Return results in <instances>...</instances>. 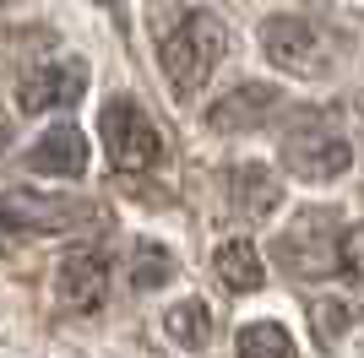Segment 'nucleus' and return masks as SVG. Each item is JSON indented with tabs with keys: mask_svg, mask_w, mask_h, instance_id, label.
<instances>
[{
	"mask_svg": "<svg viewBox=\"0 0 364 358\" xmlns=\"http://www.w3.org/2000/svg\"><path fill=\"white\" fill-rule=\"evenodd\" d=\"M213 271L223 277L228 293H256L261 283H267V266H261V250L250 244V239H228L223 250L213 255Z\"/></svg>",
	"mask_w": 364,
	"mask_h": 358,
	"instance_id": "obj_11",
	"label": "nucleus"
},
{
	"mask_svg": "<svg viewBox=\"0 0 364 358\" xmlns=\"http://www.w3.org/2000/svg\"><path fill=\"white\" fill-rule=\"evenodd\" d=\"M223 22H218L213 11H185L174 28L158 38V65H164L168 87H174V98H201V87H207V76L218 71V60H223Z\"/></svg>",
	"mask_w": 364,
	"mask_h": 358,
	"instance_id": "obj_1",
	"label": "nucleus"
},
{
	"mask_svg": "<svg viewBox=\"0 0 364 358\" xmlns=\"http://www.w3.org/2000/svg\"><path fill=\"white\" fill-rule=\"evenodd\" d=\"M168 277H174V255L158 250L152 239H141L136 255H131V283L136 288H158V283H168Z\"/></svg>",
	"mask_w": 364,
	"mask_h": 358,
	"instance_id": "obj_15",
	"label": "nucleus"
},
{
	"mask_svg": "<svg viewBox=\"0 0 364 358\" xmlns=\"http://www.w3.org/2000/svg\"><path fill=\"white\" fill-rule=\"evenodd\" d=\"M28 168L33 174H49V179H82L87 174V136L76 131L71 119L49 125V131L28 147Z\"/></svg>",
	"mask_w": 364,
	"mask_h": 358,
	"instance_id": "obj_9",
	"label": "nucleus"
},
{
	"mask_svg": "<svg viewBox=\"0 0 364 358\" xmlns=\"http://www.w3.org/2000/svg\"><path fill=\"white\" fill-rule=\"evenodd\" d=\"M164 331H168V342H174V347L201 353V347L213 342V310H207L201 298H185V304H174V310L164 315Z\"/></svg>",
	"mask_w": 364,
	"mask_h": 358,
	"instance_id": "obj_13",
	"label": "nucleus"
},
{
	"mask_svg": "<svg viewBox=\"0 0 364 358\" xmlns=\"http://www.w3.org/2000/svg\"><path fill=\"white\" fill-rule=\"evenodd\" d=\"M0 217H6L11 234H65V228H76V223H92L98 212H92V207H71V201H60V195L11 190Z\"/></svg>",
	"mask_w": 364,
	"mask_h": 358,
	"instance_id": "obj_8",
	"label": "nucleus"
},
{
	"mask_svg": "<svg viewBox=\"0 0 364 358\" xmlns=\"http://www.w3.org/2000/svg\"><path fill=\"white\" fill-rule=\"evenodd\" d=\"M261 49L277 71L289 76H321L326 71V44H321V28L310 16H267L261 22Z\"/></svg>",
	"mask_w": 364,
	"mask_h": 358,
	"instance_id": "obj_5",
	"label": "nucleus"
},
{
	"mask_svg": "<svg viewBox=\"0 0 364 358\" xmlns=\"http://www.w3.org/2000/svg\"><path fill=\"white\" fill-rule=\"evenodd\" d=\"M348 163H353L348 136L332 131L326 114H299L289 125V136H283V168L310 179V185H326V179L348 174Z\"/></svg>",
	"mask_w": 364,
	"mask_h": 358,
	"instance_id": "obj_4",
	"label": "nucleus"
},
{
	"mask_svg": "<svg viewBox=\"0 0 364 358\" xmlns=\"http://www.w3.org/2000/svg\"><path fill=\"white\" fill-rule=\"evenodd\" d=\"M104 6H114V0H104Z\"/></svg>",
	"mask_w": 364,
	"mask_h": 358,
	"instance_id": "obj_18",
	"label": "nucleus"
},
{
	"mask_svg": "<svg viewBox=\"0 0 364 358\" xmlns=\"http://www.w3.org/2000/svg\"><path fill=\"white\" fill-rule=\"evenodd\" d=\"M277 104H283V92L267 87V82H245V87H234L223 98V104L207 109V125L213 131H256L261 119H272Z\"/></svg>",
	"mask_w": 364,
	"mask_h": 358,
	"instance_id": "obj_10",
	"label": "nucleus"
},
{
	"mask_svg": "<svg viewBox=\"0 0 364 358\" xmlns=\"http://www.w3.org/2000/svg\"><path fill=\"white\" fill-rule=\"evenodd\" d=\"M310 320H316V342H321V347H332L337 337L348 331L353 310L343 304V298H316V304H310Z\"/></svg>",
	"mask_w": 364,
	"mask_h": 358,
	"instance_id": "obj_16",
	"label": "nucleus"
},
{
	"mask_svg": "<svg viewBox=\"0 0 364 358\" xmlns=\"http://www.w3.org/2000/svg\"><path fill=\"white\" fill-rule=\"evenodd\" d=\"M234 347H240L245 358H294V337L277 320H250V326L234 337Z\"/></svg>",
	"mask_w": 364,
	"mask_h": 358,
	"instance_id": "obj_14",
	"label": "nucleus"
},
{
	"mask_svg": "<svg viewBox=\"0 0 364 358\" xmlns=\"http://www.w3.org/2000/svg\"><path fill=\"white\" fill-rule=\"evenodd\" d=\"M0 136H6V125H0Z\"/></svg>",
	"mask_w": 364,
	"mask_h": 358,
	"instance_id": "obj_17",
	"label": "nucleus"
},
{
	"mask_svg": "<svg viewBox=\"0 0 364 358\" xmlns=\"http://www.w3.org/2000/svg\"><path fill=\"white\" fill-rule=\"evenodd\" d=\"M55 293H60V304L71 315H98L109 298V261L104 250H92V244H82V250H71L55 266Z\"/></svg>",
	"mask_w": 364,
	"mask_h": 358,
	"instance_id": "obj_7",
	"label": "nucleus"
},
{
	"mask_svg": "<svg viewBox=\"0 0 364 358\" xmlns=\"http://www.w3.org/2000/svg\"><path fill=\"white\" fill-rule=\"evenodd\" d=\"M228 185H234V207H240L250 223H261V217H267V212H277V201H283L272 168H261V163L234 168V174H228Z\"/></svg>",
	"mask_w": 364,
	"mask_h": 358,
	"instance_id": "obj_12",
	"label": "nucleus"
},
{
	"mask_svg": "<svg viewBox=\"0 0 364 358\" xmlns=\"http://www.w3.org/2000/svg\"><path fill=\"white\" fill-rule=\"evenodd\" d=\"M343 217L326 207H310L294 217L289 234H277L272 255H277V266L294 271V277H337L343 271Z\"/></svg>",
	"mask_w": 364,
	"mask_h": 358,
	"instance_id": "obj_2",
	"label": "nucleus"
},
{
	"mask_svg": "<svg viewBox=\"0 0 364 358\" xmlns=\"http://www.w3.org/2000/svg\"><path fill=\"white\" fill-rule=\"evenodd\" d=\"M98 136H104V152H109L114 174H147L164 158V136L141 114L136 98H109L104 114H98Z\"/></svg>",
	"mask_w": 364,
	"mask_h": 358,
	"instance_id": "obj_3",
	"label": "nucleus"
},
{
	"mask_svg": "<svg viewBox=\"0 0 364 358\" xmlns=\"http://www.w3.org/2000/svg\"><path fill=\"white\" fill-rule=\"evenodd\" d=\"M92 71L87 60H44V65H33L22 82H16V109L22 114H44V109H71L82 104V92H87Z\"/></svg>",
	"mask_w": 364,
	"mask_h": 358,
	"instance_id": "obj_6",
	"label": "nucleus"
}]
</instances>
